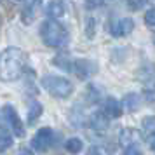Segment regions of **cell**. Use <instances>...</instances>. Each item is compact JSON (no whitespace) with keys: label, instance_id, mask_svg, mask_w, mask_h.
<instances>
[{"label":"cell","instance_id":"obj_23","mask_svg":"<svg viewBox=\"0 0 155 155\" xmlns=\"http://www.w3.org/2000/svg\"><path fill=\"white\" fill-rule=\"evenodd\" d=\"M124 155H143V152L140 150V147H127L124 148Z\"/></svg>","mask_w":155,"mask_h":155},{"label":"cell","instance_id":"obj_5","mask_svg":"<svg viewBox=\"0 0 155 155\" xmlns=\"http://www.w3.org/2000/svg\"><path fill=\"white\" fill-rule=\"evenodd\" d=\"M2 117H4V120L7 122V126L12 129V133L16 134V136H25V126H23L21 119L18 117V112H16V108L12 105H5L4 108H2Z\"/></svg>","mask_w":155,"mask_h":155},{"label":"cell","instance_id":"obj_9","mask_svg":"<svg viewBox=\"0 0 155 155\" xmlns=\"http://www.w3.org/2000/svg\"><path fill=\"white\" fill-rule=\"evenodd\" d=\"M89 126H91L96 133L103 134L106 129H108V126H110V117H108L103 110L94 112L91 117H89Z\"/></svg>","mask_w":155,"mask_h":155},{"label":"cell","instance_id":"obj_12","mask_svg":"<svg viewBox=\"0 0 155 155\" xmlns=\"http://www.w3.org/2000/svg\"><path fill=\"white\" fill-rule=\"evenodd\" d=\"M45 14L52 18V19H58L64 14V2L63 0H51L45 7Z\"/></svg>","mask_w":155,"mask_h":155},{"label":"cell","instance_id":"obj_4","mask_svg":"<svg viewBox=\"0 0 155 155\" xmlns=\"http://www.w3.org/2000/svg\"><path fill=\"white\" fill-rule=\"evenodd\" d=\"M54 143V131L51 127H42L38 129L37 134L31 140V148L35 152H47Z\"/></svg>","mask_w":155,"mask_h":155},{"label":"cell","instance_id":"obj_11","mask_svg":"<svg viewBox=\"0 0 155 155\" xmlns=\"http://www.w3.org/2000/svg\"><path fill=\"white\" fill-rule=\"evenodd\" d=\"M103 112H105L110 119H119V117H122L124 106H122V103L117 101L115 98H106L105 103H103Z\"/></svg>","mask_w":155,"mask_h":155},{"label":"cell","instance_id":"obj_24","mask_svg":"<svg viewBox=\"0 0 155 155\" xmlns=\"http://www.w3.org/2000/svg\"><path fill=\"white\" fill-rule=\"evenodd\" d=\"M101 5V0H85V7L87 9H96Z\"/></svg>","mask_w":155,"mask_h":155},{"label":"cell","instance_id":"obj_14","mask_svg":"<svg viewBox=\"0 0 155 155\" xmlns=\"http://www.w3.org/2000/svg\"><path fill=\"white\" fill-rule=\"evenodd\" d=\"M44 112V106L38 103V101H31L28 106V124L31 126V124H35L37 120H38V117L42 115Z\"/></svg>","mask_w":155,"mask_h":155},{"label":"cell","instance_id":"obj_19","mask_svg":"<svg viewBox=\"0 0 155 155\" xmlns=\"http://www.w3.org/2000/svg\"><path fill=\"white\" fill-rule=\"evenodd\" d=\"M145 94L148 99H155V77L148 78L145 82Z\"/></svg>","mask_w":155,"mask_h":155},{"label":"cell","instance_id":"obj_18","mask_svg":"<svg viewBox=\"0 0 155 155\" xmlns=\"http://www.w3.org/2000/svg\"><path fill=\"white\" fill-rule=\"evenodd\" d=\"M11 145H12V136L5 131H0V153L5 152Z\"/></svg>","mask_w":155,"mask_h":155},{"label":"cell","instance_id":"obj_15","mask_svg":"<svg viewBox=\"0 0 155 155\" xmlns=\"http://www.w3.org/2000/svg\"><path fill=\"white\" fill-rule=\"evenodd\" d=\"M52 64L59 66V68H61V70H64V71H71L73 59H71L70 56H66V54H59V56H56L54 59H52Z\"/></svg>","mask_w":155,"mask_h":155},{"label":"cell","instance_id":"obj_21","mask_svg":"<svg viewBox=\"0 0 155 155\" xmlns=\"http://www.w3.org/2000/svg\"><path fill=\"white\" fill-rule=\"evenodd\" d=\"M87 155H112V152L106 147H99V145H94L87 150Z\"/></svg>","mask_w":155,"mask_h":155},{"label":"cell","instance_id":"obj_26","mask_svg":"<svg viewBox=\"0 0 155 155\" xmlns=\"http://www.w3.org/2000/svg\"><path fill=\"white\" fill-rule=\"evenodd\" d=\"M21 155H30V153H28V152H26V153H25V152H23V153H21Z\"/></svg>","mask_w":155,"mask_h":155},{"label":"cell","instance_id":"obj_8","mask_svg":"<svg viewBox=\"0 0 155 155\" xmlns=\"http://www.w3.org/2000/svg\"><path fill=\"white\" fill-rule=\"evenodd\" d=\"M133 30H134V21L131 18H120L115 23H112V26H110V31H112L113 37H126Z\"/></svg>","mask_w":155,"mask_h":155},{"label":"cell","instance_id":"obj_3","mask_svg":"<svg viewBox=\"0 0 155 155\" xmlns=\"http://www.w3.org/2000/svg\"><path fill=\"white\" fill-rule=\"evenodd\" d=\"M42 87L49 92L51 96L54 98H68L71 92H73V84H71L68 78L63 77H54V75H45L42 77Z\"/></svg>","mask_w":155,"mask_h":155},{"label":"cell","instance_id":"obj_16","mask_svg":"<svg viewBox=\"0 0 155 155\" xmlns=\"http://www.w3.org/2000/svg\"><path fill=\"white\" fill-rule=\"evenodd\" d=\"M143 131H145V136H148V138L155 136V115L143 119Z\"/></svg>","mask_w":155,"mask_h":155},{"label":"cell","instance_id":"obj_13","mask_svg":"<svg viewBox=\"0 0 155 155\" xmlns=\"http://www.w3.org/2000/svg\"><path fill=\"white\" fill-rule=\"evenodd\" d=\"M141 103H143L141 96H140V94H134V92L126 94L124 99H122V106L126 108L127 112H136V110H140Z\"/></svg>","mask_w":155,"mask_h":155},{"label":"cell","instance_id":"obj_7","mask_svg":"<svg viewBox=\"0 0 155 155\" xmlns=\"http://www.w3.org/2000/svg\"><path fill=\"white\" fill-rule=\"evenodd\" d=\"M143 141V134L138 131V129H134V127H126V129H122V133L119 136V143L122 148H127V147H140V143Z\"/></svg>","mask_w":155,"mask_h":155},{"label":"cell","instance_id":"obj_10","mask_svg":"<svg viewBox=\"0 0 155 155\" xmlns=\"http://www.w3.org/2000/svg\"><path fill=\"white\" fill-rule=\"evenodd\" d=\"M25 5H23V12H21V19L25 25H31L35 19V14L38 7L42 5V0H23Z\"/></svg>","mask_w":155,"mask_h":155},{"label":"cell","instance_id":"obj_20","mask_svg":"<svg viewBox=\"0 0 155 155\" xmlns=\"http://www.w3.org/2000/svg\"><path fill=\"white\" fill-rule=\"evenodd\" d=\"M96 33V19L94 18H87V21H85V35L87 38H92Z\"/></svg>","mask_w":155,"mask_h":155},{"label":"cell","instance_id":"obj_22","mask_svg":"<svg viewBox=\"0 0 155 155\" xmlns=\"http://www.w3.org/2000/svg\"><path fill=\"white\" fill-rule=\"evenodd\" d=\"M145 23H147L148 26L155 28V7L147 11V14H145Z\"/></svg>","mask_w":155,"mask_h":155},{"label":"cell","instance_id":"obj_2","mask_svg":"<svg viewBox=\"0 0 155 155\" xmlns=\"http://www.w3.org/2000/svg\"><path fill=\"white\" fill-rule=\"evenodd\" d=\"M40 37H42L44 44L47 47H56V49L64 47L70 42V35H68L66 28L61 23H58L56 19H52V18L42 23V26H40Z\"/></svg>","mask_w":155,"mask_h":155},{"label":"cell","instance_id":"obj_25","mask_svg":"<svg viewBox=\"0 0 155 155\" xmlns=\"http://www.w3.org/2000/svg\"><path fill=\"white\" fill-rule=\"evenodd\" d=\"M152 150H153V152H155V140L152 141Z\"/></svg>","mask_w":155,"mask_h":155},{"label":"cell","instance_id":"obj_6","mask_svg":"<svg viewBox=\"0 0 155 155\" xmlns=\"http://www.w3.org/2000/svg\"><path fill=\"white\" fill-rule=\"evenodd\" d=\"M98 71V66L89 61V59H73V64H71V73H75L80 80H85L91 75H94Z\"/></svg>","mask_w":155,"mask_h":155},{"label":"cell","instance_id":"obj_17","mask_svg":"<svg viewBox=\"0 0 155 155\" xmlns=\"http://www.w3.org/2000/svg\"><path fill=\"white\" fill-rule=\"evenodd\" d=\"M82 147H84V145H82V141L78 140V138H70V140L66 141V145H64V148H66V152H68V153H78V152H80V150H82Z\"/></svg>","mask_w":155,"mask_h":155},{"label":"cell","instance_id":"obj_1","mask_svg":"<svg viewBox=\"0 0 155 155\" xmlns=\"http://www.w3.org/2000/svg\"><path fill=\"white\" fill-rule=\"evenodd\" d=\"M26 63V54L18 47H7L0 54V80L12 82L23 73Z\"/></svg>","mask_w":155,"mask_h":155}]
</instances>
